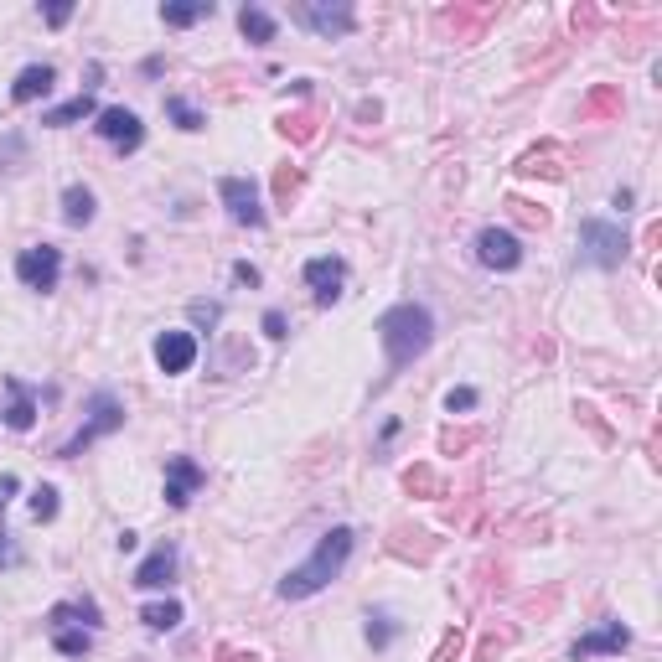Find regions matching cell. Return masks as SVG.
Wrapping results in <instances>:
<instances>
[{"label":"cell","mask_w":662,"mask_h":662,"mask_svg":"<svg viewBox=\"0 0 662 662\" xmlns=\"http://www.w3.org/2000/svg\"><path fill=\"white\" fill-rule=\"evenodd\" d=\"M378 342H383V357H388V373L409 368L419 352L435 342V321L425 306H414V300H399L394 311H383L378 321Z\"/></svg>","instance_id":"obj_1"},{"label":"cell","mask_w":662,"mask_h":662,"mask_svg":"<svg viewBox=\"0 0 662 662\" xmlns=\"http://www.w3.org/2000/svg\"><path fill=\"white\" fill-rule=\"evenodd\" d=\"M352 544H357V533H352V528H331V533H321L316 554L280 580V600H306V595L326 590L331 580L342 575V564L352 559Z\"/></svg>","instance_id":"obj_2"},{"label":"cell","mask_w":662,"mask_h":662,"mask_svg":"<svg viewBox=\"0 0 662 662\" xmlns=\"http://www.w3.org/2000/svg\"><path fill=\"white\" fill-rule=\"evenodd\" d=\"M119 425H125V404H119L114 394H94V404H88V419H83V430H78V435H73L63 450H57V456H63V461H73V456H83V450L94 445V440L114 435Z\"/></svg>","instance_id":"obj_3"},{"label":"cell","mask_w":662,"mask_h":662,"mask_svg":"<svg viewBox=\"0 0 662 662\" xmlns=\"http://www.w3.org/2000/svg\"><path fill=\"white\" fill-rule=\"evenodd\" d=\"M580 259L595 269H616L626 259V233L606 218H585L580 223Z\"/></svg>","instance_id":"obj_4"},{"label":"cell","mask_w":662,"mask_h":662,"mask_svg":"<svg viewBox=\"0 0 662 662\" xmlns=\"http://www.w3.org/2000/svg\"><path fill=\"white\" fill-rule=\"evenodd\" d=\"M16 280L26 290H57V280H63V249H52V244H32V249H21L16 254Z\"/></svg>","instance_id":"obj_5"},{"label":"cell","mask_w":662,"mask_h":662,"mask_svg":"<svg viewBox=\"0 0 662 662\" xmlns=\"http://www.w3.org/2000/svg\"><path fill=\"white\" fill-rule=\"evenodd\" d=\"M94 130L119 150V156H130V150H140L145 145V125H140V114L135 109H125V104H114V109H99L94 114Z\"/></svg>","instance_id":"obj_6"},{"label":"cell","mask_w":662,"mask_h":662,"mask_svg":"<svg viewBox=\"0 0 662 662\" xmlns=\"http://www.w3.org/2000/svg\"><path fill=\"white\" fill-rule=\"evenodd\" d=\"M218 197L228 207V218L238 228H264V207H259V187L249 182V176H223L218 182Z\"/></svg>","instance_id":"obj_7"},{"label":"cell","mask_w":662,"mask_h":662,"mask_svg":"<svg viewBox=\"0 0 662 662\" xmlns=\"http://www.w3.org/2000/svg\"><path fill=\"white\" fill-rule=\"evenodd\" d=\"M476 259L487 264V269H497V275H507V269L523 264V244L507 228H481L476 233Z\"/></svg>","instance_id":"obj_8"},{"label":"cell","mask_w":662,"mask_h":662,"mask_svg":"<svg viewBox=\"0 0 662 662\" xmlns=\"http://www.w3.org/2000/svg\"><path fill=\"white\" fill-rule=\"evenodd\" d=\"M306 285H311V295H316V306H331V300H342V285H347V259H337V254L306 259Z\"/></svg>","instance_id":"obj_9"},{"label":"cell","mask_w":662,"mask_h":662,"mask_svg":"<svg viewBox=\"0 0 662 662\" xmlns=\"http://www.w3.org/2000/svg\"><path fill=\"white\" fill-rule=\"evenodd\" d=\"M202 481H207V471L192 456H171L166 461V507H187Z\"/></svg>","instance_id":"obj_10"},{"label":"cell","mask_w":662,"mask_h":662,"mask_svg":"<svg viewBox=\"0 0 662 662\" xmlns=\"http://www.w3.org/2000/svg\"><path fill=\"white\" fill-rule=\"evenodd\" d=\"M295 21L311 26V32H321V37H347L357 26V11L347 6V0H337V6H300Z\"/></svg>","instance_id":"obj_11"},{"label":"cell","mask_w":662,"mask_h":662,"mask_svg":"<svg viewBox=\"0 0 662 662\" xmlns=\"http://www.w3.org/2000/svg\"><path fill=\"white\" fill-rule=\"evenodd\" d=\"M156 363H161V373H187L197 363V337L192 331H161L156 337Z\"/></svg>","instance_id":"obj_12"},{"label":"cell","mask_w":662,"mask_h":662,"mask_svg":"<svg viewBox=\"0 0 662 662\" xmlns=\"http://www.w3.org/2000/svg\"><path fill=\"white\" fill-rule=\"evenodd\" d=\"M631 642V631L621 626V621H606V626H595L590 637H580L575 647H569V657L575 662H590V657H611V652H621Z\"/></svg>","instance_id":"obj_13"},{"label":"cell","mask_w":662,"mask_h":662,"mask_svg":"<svg viewBox=\"0 0 662 662\" xmlns=\"http://www.w3.org/2000/svg\"><path fill=\"white\" fill-rule=\"evenodd\" d=\"M171 575H176V544H156L145 559H140V569H135V585L140 590H166L171 585Z\"/></svg>","instance_id":"obj_14"},{"label":"cell","mask_w":662,"mask_h":662,"mask_svg":"<svg viewBox=\"0 0 662 662\" xmlns=\"http://www.w3.org/2000/svg\"><path fill=\"white\" fill-rule=\"evenodd\" d=\"M52 83H57V68H52V63H32V68H21V73H16V83H11V104H37Z\"/></svg>","instance_id":"obj_15"},{"label":"cell","mask_w":662,"mask_h":662,"mask_svg":"<svg viewBox=\"0 0 662 662\" xmlns=\"http://www.w3.org/2000/svg\"><path fill=\"white\" fill-rule=\"evenodd\" d=\"M6 388H11V409H6V425L21 435V430H32L37 425V394L26 388L21 378H6Z\"/></svg>","instance_id":"obj_16"},{"label":"cell","mask_w":662,"mask_h":662,"mask_svg":"<svg viewBox=\"0 0 662 662\" xmlns=\"http://www.w3.org/2000/svg\"><path fill=\"white\" fill-rule=\"evenodd\" d=\"M238 32H244L254 47H269L280 26H275V16H269L264 6H244V11H238Z\"/></svg>","instance_id":"obj_17"},{"label":"cell","mask_w":662,"mask_h":662,"mask_svg":"<svg viewBox=\"0 0 662 662\" xmlns=\"http://www.w3.org/2000/svg\"><path fill=\"white\" fill-rule=\"evenodd\" d=\"M63 223L68 228H88V223H94V192H88L83 182H73L63 192Z\"/></svg>","instance_id":"obj_18"},{"label":"cell","mask_w":662,"mask_h":662,"mask_svg":"<svg viewBox=\"0 0 662 662\" xmlns=\"http://www.w3.org/2000/svg\"><path fill=\"white\" fill-rule=\"evenodd\" d=\"M207 16H213V0H166V6H161L166 26H197Z\"/></svg>","instance_id":"obj_19"},{"label":"cell","mask_w":662,"mask_h":662,"mask_svg":"<svg viewBox=\"0 0 662 662\" xmlns=\"http://www.w3.org/2000/svg\"><path fill=\"white\" fill-rule=\"evenodd\" d=\"M99 109H94V94H78V99H68V104H57V109H47L42 114V125H78V119H94Z\"/></svg>","instance_id":"obj_20"},{"label":"cell","mask_w":662,"mask_h":662,"mask_svg":"<svg viewBox=\"0 0 662 662\" xmlns=\"http://www.w3.org/2000/svg\"><path fill=\"white\" fill-rule=\"evenodd\" d=\"M140 621L150 631H171V626H182V600H150V606L140 611Z\"/></svg>","instance_id":"obj_21"},{"label":"cell","mask_w":662,"mask_h":662,"mask_svg":"<svg viewBox=\"0 0 662 662\" xmlns=\"http://www.w3.org/2000/svg\"><path fill=\"white\" fill-rule=\"evenodd\" d=\"M52 647L63 652V657H83L88 647H94V637H88V631H68V626H52Z\"/></svg>","instance_id":"obj_22"},{"label":"cell","mask_w":662,"mask_h":662,"mask_svg":"<svg viewBox=\"0 0 662 662\" xmlns=\"http://www.w3.org/2000/svg\"><path fill=\"white\" fill-rule=\"evenodd\" d=\"M394 637H399V621L388 616V611H373V616H368V642H373V647L383 652V647L394 642Z\"/></svg>","instance_id":"obj_23"},{"label":"cell","mask_w":662,"mask_h":662,"mask_svg":"<svg viewBox=\"0 0 662 662\" xmlns=\"http://www.w3.org/2000/svg\"><path fill=\"white\" fill-rule=\"evenodd\" d=\"M166 114H171V119H176V125H182V130H202V125H207V119L197 114V104H187V99H176V94L166 99Z\"/></svg>","instance_id":"obj_24"},{"label":"cell","mask_w":662,"mask_h":662,"mask_svg":"<svg viewBox=\"0 0 662 662\" xmlns=\"http://www.w3.org/2000/svg\"><path fill=\"white\" fill-rule=\"evenodd\" d=\"M32 518L37 523H52L57 518V487H37L32 492Z\"/></svg>","instance_id":"obj_25"},{"label":"cell","mask_w":662,"mask_h":662,"mask_svg":"<svg viewBox=\"0 0 662 662\" xmlns=\"http://www.w3.org/2000/svg\"><path fill=\"white\" fill-rule=\"evenodd\" d=\"M187 316H192V326H218L223 306H218V300H192V306H187Z\"/></svg>","instance_id":"obj_26"},{"label":"cell","mask_w":662,"mask_h":662,"mask_svg":"<svg viewBox=\"0 0 662 662\" xmlns=\"http://www.w3.org/2000/svg\"><path fill=\"white\" fill-rule=\"evenodd\" d=\"M445 409H450V414L476 409V388H450V394H445Z\"/></svg>","instance_id":"obj_27"},{"label":"cell","mask_w":662,"mask_h":662,"mask_svg":"<svg viewBox=\"0 0 662 662\" xmlns=\"http://www.w3.org/2000/svg\"><path fill=\"white\" fill-rule=\"evenodd\" d=\"M280 130L295 135V140H311V114H285V119H280Z\"/></svg>","instance_id":"obj_28"},{"label":"cell","mask_w":662,"mask_h":662,"mask_svg":"<svg viewBox=\"0 0 662 662\" xmlns=\"http://www.w3.org/2000/svg\"><path fill=\"white\" fill-rule=\"evenodd\" d=\"M414 487H419V492H440V481H435L430 466H414V471H409V492H414Z\"/></svg>","instance_id":"obj_29"},{"label":"cell","mask_w":662,"mask_h":662,"mask_svg":"<svg viewBox=\"0 0 662 662\" xmlns=\"http://www.w3.org/2000/svg\"><path fill=\"white\" fill-rule=\"evenodd\" d=\"M264 337L269 342H285V311H264Z\"/></svg>","instance_id":"obj_30"},{"label":"cell","mask_w":662,"mask_h":662,"mask_svg":"<svg viewBox=\"0 0 662 662\" xmlns=\"http://www.w3.org/2000/svg\"><path fill=\"white\" fill-rule=\"evenodd\" d=\"M295 187H300V171H290V166H285V171L275 176V192H280V202H290V197H295Z\"/></svg>","instance_id":"obj_31"},{"label":"cell","mask_w":662,"mask_h":662,"mask_svg":"<svg viewBox=\"0 0 662 662\" xmlns=\"http://www.w3.org/2000/svg\"><path fill=\"white\" fill-rule=\"evenodd\" d=\"M42 21H47V26H68V21H73V6H68V0H57V6L42 11Z\"/></svg>","instance_id":"obj_32"},{"label":"cell","mask_w":662,"mask_h":662,"mask_svg":"<svg viewBox=\"0 0 662 662\" xmlns=\"http://www.w3.org/2000/svg\"><path fill=\"white\" fill-rule=\"evenodd\" d=\"M233 280H238V285H249V290H254V285H259V269H254L249 259H238V264H233Z\"/></svg>","instance_id":"obj_33"},{"label":"cell","mask_w":662,"mask_h":662,"mask_svg":"<svg viewBox=\"0 0 662 662\" xmlns=\"http://www.w3.org/2000/svg\"><path fill=\"white\" fill-rule=\"evenodd\" d=\"M616 104H621L616 94H595V99L585 104V114H606V109H616Z\"/></svg>","instance_id":"obj_34"},{"label":"cell","mask_w":662,"mask_h":662,"mask_svg":"<svg viewBox=\"0 0 662 662\" xmlns=\"http://www.w3.org/2000/svg\"><path fill=\"white\" fill-rule=\"evenodd\" d=\"M456 652H461V631H456V637H445V647H440V652H435L430 662H450V657H456Z\"/></svg>","instance_id":"obj_35"},{"label":"cell","mask_w":662,"mask_h":662,"mask_svg":"<svg viewBox=\"0 0 662 662\" xmlns=\"http://www.w3.org/2000/svg\"><path fill=\"white\" fill-rule=\"evenodd\" d=\"M218 662H259V657H254V652H233V647H223Z\"/></svg>","instance_id":"obj_36"}]
</instances>
